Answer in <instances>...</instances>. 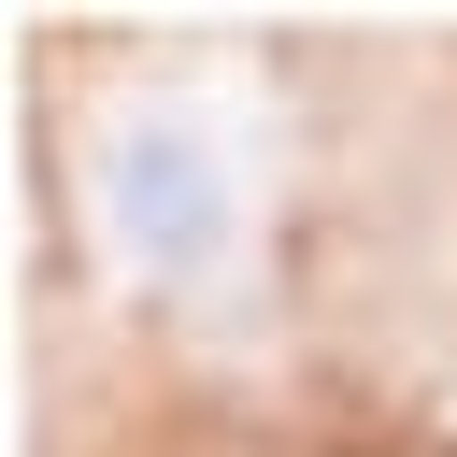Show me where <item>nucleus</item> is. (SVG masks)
I'll list each match as a JSON object with an SVG mask.
<instances>
[{
	"label": "nucleus",
	"mask_w": 457,
	"mask_h": 457,
	"mask_svg": "<svg viewBox=\"0 0 457 457\" xmlns=\"http://www.w3.org/2000/svg\"><path fill=\"white\" fill-rule=\"evenodd\" d=\"M86 214H100V257L129 286H200L243 243V157L214 143L200 100H129L86 143Z\"/></svg>",
	"instance_id": "nucleus-1"
}]
</instances>
